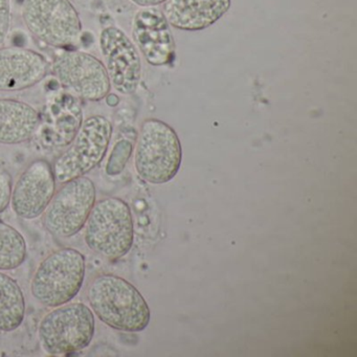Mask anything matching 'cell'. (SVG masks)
Listing matches in <instances>:
<instances>
[{"instance_id": "1", "label": "cell", "mask_w": 357, "mask_h": 357, "mask_svg": "<svg viewBox=\"0 0 357 357\" xmlns=\"http://www.w3.org/2000/svg\"><path fill=\"white\" fill-rule=\"evenodd\" d=\"M87 300L100 321L112 329L139 332L150 323L151 312L141 292L127 280L103 273L91 280Z\"/></svg>"}, {"instance_id": "2", "label": "cell", "mask_w": 357, "mask_h": 357, "mask_svg": "<svg viewBox=\"0 0 357 357\" xmlns=\"http://www.w3.org/2000/svg\"><path fill=\"white\" fill-rule=\"evenodd\" d=\"M86 273L84 255L75 248H60L45 257L31 282L33 298L55 308L72 302L82 288Z\"/></svg>"}, {"instance_id": "3", "label": "cell", "mask_w": 357, "mask_h": 357, "mask_svg": "<svg viewBox=\"0 0 357 357\" xmlns=\"http://www.w3.org/2000/svg\"><path fill=\"white\" fill-rule=\"evenodd\" d=\"M181 162L183 148L174 129L158 119L146 120L135 148L137 175L152 185H164L176 176Z\"/></svg>"}, {"instance_id": "4", "label": "cell", "mask_w": 357, "mask_h": 357, "mask_svg": "<svg viewBox=\"0 0 357 357\" xmlns=\"http://www.w3.org/2000/svg\"><path fill=\"white\" fill-rule=\"evenodd\" d=\"M84 240L89 250L107 260L116 261L126 256L135 241L128 204L118 197L96 202L85 223Z\"/></svg>"}, {"instance_id": "5", "label": "cell", "mask_w": 357, "mask_h": 357, "mask_svg": "<svg viewBox=\"0 0 357 357\" xmlns=\"http://www.w3.org/2000/svg\"><path fill=\"white\" fill-rule=\"evenodd\" d=\"M95 326V315L91 307L84 303H66L55 307L41 319L39 340L47 354H75L91 344Z\"/></svg>"}, {"instance_id": "6", "label": "cell", "mask_w": 357, "mask_h": 357, "mask_svg": "<svg viewBox=\"0 0 357 357\" xmlns=\"http://www.w3.org/2000/svg\"><path fill=\"white\" fill-rule=\"evenodd\" d=\"M22 17L29 32L55 49L80 43L82 22L70 0H24Z\"/></svg>"}, {"instance_id": "7", "label": "cell", "mask_w": 357, "mask_h": 357, "mask_svg": "<svg viewBox=\"0 0 357 357\" xmlns=\"http://www.w3.org/2000/svg\"><path fill=\"white\" fill-rule=\"evenodd\" d=\"M112 137V124L106 116L96 114L83 121L68 149L53 165L57 183H64L97 168L105 158Z\"/></svg>"}, {"instance_id": "8", "label": "cell", "mask_w": 357, "mask_h": 357, "mask_svg": "<svg viewBox=\"0 0 357 357\" xmlns=\"http://www.w3.org/2000/svg\"><path fill=\"white\" fill-rule=\"evenodd\" d=\"M97 197L95 183L86 176L62 183L45 211L43 225L51 235L70 238L85 227Z\"/></svg>"}, {"instance_id": "9", "label": "cell", "mask_w": 357, "mask_h": 357, "mask_svg": "<svg viewBox=\"0 0 357 357\" xmlns=\"http://www.w3.org/2000/svg\"><path fill=\"white\" fill-rule=\"evenodd\" d=\"M52 72L63 89L83 101H102L112 89L103 62L85 52L68 50L56 56Z\"/></svg>"}, {"instance_id": "10", "label": "cell", "mask_w": 357, "mask_h": 357, "mask_svg": "<svg viewBox=\"0 0 357 357\" xmlns=\"http://www.w3.org/2000/svg\"><path fill=\"white\" fill-rule=\"evenodd\" d=\"M99 45L112 87L121 95L135 93L141 82L142 60L133 41L121 29L107 26L100 33Z\"/></svg>"}, {"instance_id": "11", "label": "cell", "mask_w": 357, "mask_h": 357, "mask_svg": "<svg viewBox=\"0 0 357 357\" xmlns=\"http://www.w3.org/2000/svg\"><path fill=\"white\" fill-rule=\"evenodd\" d=\"M53 166L47 160H33L12 189L11 206L16 216L34 220L47 210L56 193Z\"/></svg>"}, {"instance_id": "12", "label": "cell", "mask_w": 357, "mask_h": 357, "mask_svg": "<svg viewBox=\"0 0 357 357\" xmlns=\"http://www.w3.org/2000/svg\"><path fill=\"white\" fill-rule=\"evenodd\" d=\"M132 39L150 66L160 68L174 61L176 47L170 24L155 7L142 8L135 13Z\"/></svg>"}, {"instance_id": "13", "label": "cell", "mask_w": 357, "mask_h": 357, "mask_svg": "<svg viewBox=\"0 0 357 357\" xmlns=\"http://www.w3.org/2000/svg\"><path fill=\"white\" fill-rule=\"evenodd\" d=\"M83 121L78 99L70 93H58L45 106L36 135L45 147L61 149L72 143Z\"/></svg>"}, {"instance_id": "14", "label": "cell", "mask_w": 357, "mask_h": 357, "mask_svg": "<svg viewBox=\"0 0 357 357\" xmlns=\"http://www.w3.org/2000/svg\"><path fill=\"white\" fill-rule=\"evenodd\" d=\"M45 56L20 47H0V91L15 93L39 84L49 74Z\"/></svg>"}, {"instance_id": "15", "label": "cell", "mask_w": 357, "mask_h": 357, "mask_svg": "<svg viewBox=\"0 0 357 357\" xmlns=\"http://www.w3.org/2000/svg\"><path fill=\"white\" fill-rule=\"evenodd\" d=\"M231 7V0H167L162 12L170 26L197 32L216 24Z\"/></svg>"}, {"instance_id": "16", "label": "cell", "mask_w": 357, "mask_h": 357, "mask_svg": "<svg viewBox=\"0 0 357 357\" xmlns=\"http://www.w3.org/2000/svg\"><path fill=\"white\" fill-rule=\"evenodd\" d=\"M40 114L30 104L0 98V144L18 145L36 135Z\"/></svg>"}, {"instance_id": "17", "label": "cell", "mask_w": 357, "mask_h": 357, "mask_svg": "<svg viewBox=\"0 0 357 357\" xmlns=\"http://www.w3.org/2000/svg\"><path fill=\"white\" fill-rule=\"evenodd\" d=\"M26 317V300L20 284L0 271V331L12 332Z\"/></svg>"}, {"instance_id": "18", "label": "cell", "mask_w": 357, "mask_h": 357, "mask_svg": "<svg viewBox=\"0 0 357 357\" xmlns=\"http://www.w3.org/2000/svg\"><path fill=\"white\" fill-rule=\"evenodd\" d=\"M28 257L26 239L15 227L0 221V271H14Z\"/></svg>"}, {"instance_id": "19", "label": "cell", "mask_w": 357, "mask_h": 357, "mask_svg": "<svg viewBox=\"0 0 357 357\" xmlns=\"http://www.w3.org/2000/svg\"><path fill=\"white\" fill-rule=\"evenodd\" d=\"M133 145L128 139H120L112 148V153L106 164L105 171L108 176H118L124 171L130 160Z\"/></svg>"}, {"instance_id": "20", "label": "cell", "mask_w": 357, "mask_h": 357, "mask_svg": "<svg viewBox=\"0 0 357 357\" xmlns=\"http://www.w3.org/2000/svg\"><path fill=\"white\" fill-rule=\"evenodd\" d=\"M11 0H0V47L5 45L11 30Z\"/></svg>"}, {"instance_id": "21", "label": "cell", "mask_w": 357, "mask_h": 357, "mask_svg": "<svg viewBox=\"0 0 357 357\" xmlns=\"http://www.w3.org/2000/svg\"><path fill=\"white\" fill-rule=\"evenodd\" d=\"M13 181L11 174L6 169L0 168V214L7 210L11 204Z\"/></svg>"}, {"instance_id": "22", "label": "cell", "mask_w": 357, "mask_h": 357, "mask_svg": "<svg viewBox=\"0 0 357 357\" xmlns=\"http://www.w3.org/2000/svg\"><path fill=\"white\" fill-rule=\"evenodd\" d=\"M130 1L139 8H152L162 5L167 0H130Z\"/></svg>"}, {"instance_id": "23", "label": "cell", "mask_w": 357, "mask_h": 357, "mask_svg": "<svg viewBox=\"0 0 357 357\" xmlns=\"http://www.w3.org/2000/svg\"><path fill=\"white\" fill-rule=\"evenodd\" d=\"M105 99L107 100V104L109 106H116L118 105L119 102H120V99H119L118 96L112 95V93H108V95L106 96Z\"/></svg>"}]
</instances>
